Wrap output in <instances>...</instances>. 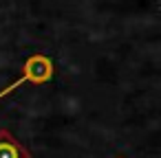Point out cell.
Listing matches in <instances>:
<instances>
[{
	"label": "cell",
	"instance_id": "obj_1",
	"mask_svg": "<svg viewBox=\"0 0 161 158\" xmlns=\"http://www.w3.org/2000/svg\"><path fill=\"white\" fill-rule=\"evenodd\" d=\"M55 77V64L49 55H42V53H36L31 57H27V62L22 64V70H20V77L9 84L7 88L0 90V99L11 94L16 88L25 86V84H33V86H42V84H49L51 79Z\"/></svg>",
	"mask_w": 161,
	"mask_h": 158
},
{
	"label": "cell",
	"instance_id": "obj_2",
	"mask_svg": "<svg viewBox=\"0 0 161 158\" xmlns=\"http://www.w3.org/2000/svg\"><path fill=\"white\" fill-rule=\"evenodd\" d=\"M0 158H31V151L7 130H0Z\"/></svg>",
	"mask_w": 161,
	"mask_h": 158
},
{
	"label": "cell",
	"instance_id": "obj_3",
	"mask_svg": "<svg viewBox=\"0 0 161 158\" xmlns=\"http://www.w3.org/2000/svg\"><path fill=\"white\" fill-rule=\"evenodd\" d=\"M117 158H124V156H117Z\"/></svg>",
	"mask_w": 161,
	"mask_h": 158
}]
</instances>
